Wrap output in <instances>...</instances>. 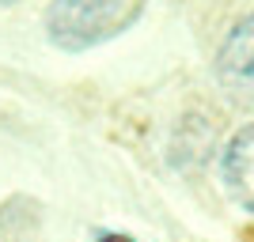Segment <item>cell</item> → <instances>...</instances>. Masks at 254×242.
I'll return each instance as SVG.
<instances>
[{
	"label": "cell",
	"mask_w": 254,
	"mask_h": 242,
	"mask_svg": "<svg viewBox=\"0 0 254 242\" xmlns=\"http://www.w3.org/2000/svg\"><path fill=\"white\" fill-rule=\"evenodd\" d=\"M220 174H224L228 193L254 212V125L239 129L232 137V144L224 147Z\"/></svg>",
	"instance_id": "obj_2"
},
{
	"label": "cell",
	"mask_w": 254,
	"mask_h": 242,
	"mask_svg": "<svg viewBox=\"0 0 254 242\" xmlns=\"http://www.w3.org/2000/svg\"><path fill=\"white\" fill-rule=\"evenodd\" d=\"M118 8H122V0H50L46 31H50L53 46L80 53L103 42L118 27Z\"/></svg>",
	"instance_id": "obj_1"
},
{
	"label": "cell",
	"mask_w": 254,
	"mask_h": 242,
	"mask_svg": "<svg viewBox=\"0 0 254 242\" xmlns=\"http://www.w3.org/2000/svg\"><path fill=\"white\" fill-rule=\"evenodd\" d=\"M216 68L228 84H254V15L239 19L228 31L216 53Z\"/></svg>",
	"instance_id": "obj_3"
},
{
	"label": "cell",
	"mask_w": 254,
	"mask_h": 242,
	"mask_svg": "<svg viewBox=\"0 0 254 242\" xmlns=\"http://www.w3.org/2000/svg\"><path fill=\"white\" fill-rule=\"evenodd\" d=\"M99 242H137V239H129V235H118V231H103V235H99Z\"/></svg>",
	"instance_id": "obj_4"
},
{
	"label": "cell",
	"mask_w": 254,
	"mask_h": 242,
	"mask_svg": "<svg viewBox=\"0 0 254 242\" xmlns=\"http://www.w3.org/2000/svg\"><path fill=\"white\" fill-rule=\"evenodd\" d=\"M0 4H15V0H0Z\"/></svg>",
	"instance_id": "obj_5"
}]
</instances>
